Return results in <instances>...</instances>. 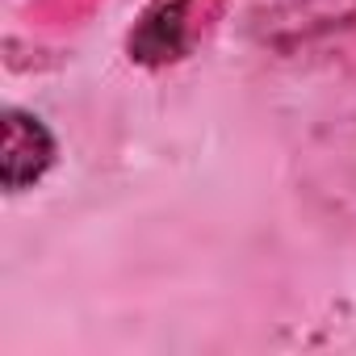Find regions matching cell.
<instances>
[{
  "label": "cell",
  "instance_id": "obj_2",
  "mask_svg": "<svg viewBox=\"0 0 356 356\" xmlns=\"http://www.w3.org/2000/svg\"><path fill=\"white\" fill-rule=\"evenodd\" d=\"M231 0H147L126 30V59L147 72H163L197 55L218 30Z\"/></svg>",
  "mask_w": 356,
  "mask_h": 356
},
{
  "label": "cell",
  "instance_id": "obj_3",
  "mask_svg": "<svg viewBox=\"0 0 356 356\" xmlns=\"http://www.w3.org/2000/svg\"><path fill=\"white\" fill-rule=\"evenodd\" d=\"M0 181H5V193H30L34 185L47 181V172L59 163V138L55 130L22 105H5L0 109Z\"/></svg>",
  "mask_w": 356,
  "mask_h": 356
},
{
  "label": "cell",
  "instance_id": "obj_1",
  "mask_svg": "<svg viewBox=\"0 0 356 356\" xmlns=\"http://www.w3.org/2000/svg\"><path fill=\"white\" fill-rule=\"evenodd\" d=\"M248 34L277 59L343 51L356 42V0H268L252 13Z\"/></svg>",
  "mask_w": 356,
  "mask_h": 356
}]
</instances>
